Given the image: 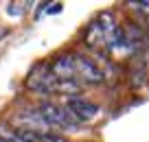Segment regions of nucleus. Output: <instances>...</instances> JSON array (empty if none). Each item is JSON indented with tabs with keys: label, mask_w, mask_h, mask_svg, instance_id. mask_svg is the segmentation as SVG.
<instances>
[{
	"label": "nucleus",
	"mask_w": 149,
	"mask_h": 142,
	"mask_svg": "<svg viewBox=\"0 0 149 142\" xmlns=\"http://www.w3.org/2000/svg\"><path fill=\"white\" fill-rule=\"evenodd\" d=\"M0 140L2 142H26L18 129H11L9 125H0Z\"/></svg>",
	"instance_id": "nucleus-7"
},
{
	"label": "nucleus",
	"mask_w": 149,
	"mask_h": 142,
	"mask_svg": "<svg viewBox=\"0 0 149 142\" xmlns=\"http://www.w3.org/2000/svg\"><path fill=\"white\" fill-rule=\"evenodd\" d=\"M74 68H77V81L84 83H103V72L92 59L84 55H74Z\"/></svg>",
	"instance_id": "nucleus-3"
},
{
	"label": "nucleus",
	"mask_w": 149,
	"mask_h": 142,
	"mask_svg": "<svg viewBox=\"0 0 149 142\" xmlns=\"http://www.w3.org/2000/svg\"><path fill=\"white\" fill-rule=\"evenodd\" d=\"M37 112L42 114V118L48 123V127H59V129H72L79 125V120L68 112V107H61L57 103L44 101L37 105Z\"/></svg>",
	"instance_id": "nucleus-1"
},
{
	"label": "nucleus",
	"mask_w": 149,
	"mask_h": 142,
	"mask_svg": "<svg viewBox=\"0 0 149 142\" xmlns=\"http://www.w3.org/2000/svg\"><path fill=\"white\" fill-rule=\"evenodd\" d=\"M0 142H2V140H0Z\"/></svg>",
	"instance_id": "nucleus-10"
},
{
	"label": "nucleus",
	"mask_w": 149,
	"mask_h": 142,
	"mask_svg": "<svg viewBox=\"0 0 149 142\" xmlns=\"http://www.w3.org/2000/svg\"><path fill=\"white\" fill-rule=\"evenodd\" d=\"M86 42H88L90 46H101V44H105V31H103V26L99 24V20L90 24L88 33H86Z\"/></svg>",
	"instance_id": "nucleus-6"
},
{
	"label": "nucleus",
	"mask_w": 149,
	"mask_h": 142,
	"mask_svg": "<svg viewBox=\"0 0 149 142\" xmlns=\"http://www.w3.org/2000/svg\"><path fill=\"white\" fill-rule=\"evenodd\" d=\"M51 72L59 81H77V68H74V55H59L51 61Z\"/></svg>",
	"instance_id": "nucleus-4"
},
{
	"label": "nucleus",
	"mask_w": 149,
	"mask_h": 142,
	"mask_svg": "<svg viewBox=\"0 0 149 142\" xmlns=\"http://www.w3.org/2000/svg\"><path fill=\"white\" fill-rule=\"evenodd\" d=\"M5 35H7V28H0V39H2Z\"/></svg>",
	"instance_id": "nucleus-9"
},
{
	"label": "nucleus",
	"mask_w": 149,
	"mask_h": 142,
	"mask_svg": "<svg viewBox=\"0 0 149 142\" xmlns=\"http://www.w3.org/2000/svg\"><path fill=\"white\" fill-rule=\"evenodd\" d=\"M66 107L79 123H88V120H94L99 116V105L86 101V98H68Z\"/></svg>",
	"instance_id": "nucleus-5"
},
{
	"label": "nucleus",
	"mask_w": 149,
	"mask_h": 142,
	"mask_svg": "<svg viewBox=\"0 0 149 142\" xmlns=\"http://www.w3.org/2000/svg\"><path fill=\"white\" fill-rule=\"evenodd\" d=\"M26 87L37 94H55V87H57V79L55 74L51 72V66L46 64H37L35 68L31 70L26 79Z\"/></svg>",
	"instance_id": "nucleus-2"
},
{
	"label": "nucleus",
	"mask_w": 149,
	"mask_h": 142,
	"mask_svg": "<svg viewBox=\"0 0 149 142\" xmlns=\"http://www.w3.org/2000/svg\"><path fill=\"white\" fill-rule=\"evenodd\" d=\"M59 11H61V5H57V2H55V5H51L48 13H59Z\"/></svg>",
	"instance_id": "nucleus-8"
}]
</instances>
